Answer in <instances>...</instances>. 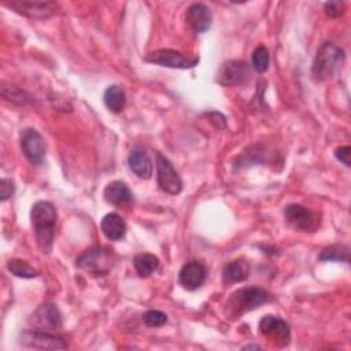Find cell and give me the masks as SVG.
I'll list each match as a JSON object with an SVG mask.
<instances>
[{
  "instance_id": "6",
  "label": "cell",
  "mask_w": 351,
  "mask_h": 351,
  "mask_svg": "<svg viewBox=\"0 0 351 351\" xmlns=\"http://www.w3.org/2000/svg\"><path fill=\"white\" fill-rule=\"evenodd\" d=\"M156 180L159 188L169 195H178L182 191V180L167 158L156 154Z\"/></svg>"
},
{
  "instance_id": "14",
  "label": "cell",
  "mask_w": 351,
  "mask_h": 351,
  "mask_svg": "<svg viewBox=\"0 0 351 351\" xmlns=\"http://www.w3.org/2000/svg\"><path fill=\"white\" fill-rule=\"evenodd\" d=\"M206 276H207V271L204 265L197 261H191L181 267L178 274V281L185 289L195 291L203 285Z\"/></svg>"
},
{
  "instance_id": "19",
  "label": "cell",
  "mask_w": 351,
  "mask_h": 351,
  "mask_svg": "<svg viewBox=\"0 0 351 351\" xmlns=\"http://www.w3.org/2000/svg\"><path fill=\"white\" fill-rule=\"evenodd\" d=\"M250 265L245 259H234L228 262L222 270V280L225 284H236L248 278Z\"/></svg>"
},
{
  "instance_id": "30",
  "label": "cell",
  "mask_w": 351,
  "mask_h": 351,
  "mask_svg": "<svg viewBox=\"0 0 351 351\" xmlns=\"http://www.w3.org/2000/svg\"><path fill=\"white\" fill-rule=\"evenodd\" d=\"M244 348H259L258 346H254V344H251V346H245Z\"/></svg>"
},
{
  "instance_id": "7",
  "label": "cell",
  "mask_w": 351,
  "mask_h": 351,
  "mask_svg": "<svg viewBox=\"0 0 351 351\" xmlns=\"http://www.w3.org/2000/svg\"><path fill=\"white\" fill-rule=\"evenodd\" d=\"M19 341L22 346L36 350H64L67 344L60 336H56L51 332L27 329L21 333Z\"/></svg>"
},
{
  "instance_id": "29",
  "label": "cell",
  "mask_w": 351,
  "mask_h": 351,
  "mask_svg": "<svg viewBox=\"0 0 351 351\" xmlns=\"http://www.w3.org/2000/svg\"><path fill=\"white\" fill-rule=\"evenodd\" d=\"M14 189H15L14 184L10 180L3 178L0 181V197H1V200H7L8 197H11V195L14 193Z\"/></svg>"
},
{
  "instance_id": "2",
  "label": "cell",
  "mask_w": 351,
  "mask_h": 351,
  "mask_svg": "<svg viewBox=\"0 0 351 351\" xmlns=\"http://www.w3.org/2000/svg\"><path fill=\"white\" fill-rule=\"evenodd\" d=\"M344 51L336 43H325L317 51L311 74L317 81H328L336 77L344 64Z\"/></svg>"
},
{
  "instance_id": "23",
  "label": "cell",
  "mask_w": 351,
  "mask_h": 351,
  "mask_svg": "<svg viewBox=\"0 0 351 351\" xmlns=\"http://www.w3.org/2000/svg\"><path fill=\"white\" fill-rule=\"evenodd\" d=\"M8 270L16 276V277H21V278H34L38 276L37 270L33 269L27 262L22 261V259H11L7 265Z\"/></svg>"
},
{
  "instance_id": "28",
  "label": "cell",
  "mask_w": 351,
  "mask_h": 351,
  "mask_svg": "<svg viewBox=\"0 0 351 351\" xmlns=\"http://www.w3.org/2000/svg\"><path fill=\"white\" fill-rule=\"evenodd\" d=\"M350 155H351V148L348 145L337 147L335 149V156L347 167H350Z\"/></svg>"
},
{
  "instance_id": "1",
  "label": "cell",
  "mask_w": 351,
  "mask_h": 351,
  "mask_svg": "<svg viewBox=\"0 0 351 351\" xmlns=\"http://www.w3.org/2000/svg\"><path fill=\"white\" fill-rule=\"evenodd\" d=\"M32 226L36 241L43 254H49L55 239V226L58 213L55 206L47 200H38L32 206L30 211Z\"/></svg>"
},
{
  "instance_id": "22",
  "label": "cell",
  "mask_w": 351,
  "mask_h": 351,
  "mask_svg": "<svg viewBox=\"0 0 351 351\" xmlns=\"http://www.w3.org/2000/svg\"><path fill=\"white\" fill-rule=\"evenodd\" d=\"M319 261H340V262H350V248L346 244H332L325 247L319 256Z\"/></svg>"
},
{
  "instance_id": "5",
  "label": "cell",
  "mask_w": 351,
  "mask_h": 351,
  "mask_svg": "<svg viewBox=\"0 0 351 351\" xmlns=\"http://www.w3.org/2000/svg\"><path fill=\"white\" fill-rule=\"evenodd\" d=\"M27 321L33 326V329L37 330L53 333L62 328V315L59 308L53 303H43L41 306H38Z\"/></svg>"
},
{
  "instance_id": "3",
  "label": "cell",
  "mask_w": 351,
  "mask_h": 351,
  "mask_svg": "<svg viewBox=\"0 0 351 351\" xmlns=\"http://www.w3.org/2000/svg\"><path fill=\"white\" fill-rule=\"evenodd\" d=\"M273 296L263 288L259 287H243L233 292L226 303L228 317L237 318L247 311L256 308L261 304L270 302Z\"/></svg>"
},
{
  "instance_id": "26",
  "label": "cell",
  "mask_w": 351,
  "mask_h": 351,
  "mask_svg": "<svg viewBox=\"0 0 351 351\" xmlns=\"http://www.w3.org/2000/svg\"><path fill=\"white\" fill-rule=\"evenodd\" d=\"M143 321L147 326H151V328H156V326H162L163 324H166L167 321V317L165 313L159 311V310H148L144 317H143Z\"/></svg>"
},
{
  "instance_id": "24",
  "label": "cell",
  "mask_w": 351,
  "mask_h": 351,
  "mask_svg": "<svg viewBox=\"0 0 351 351\" xmlns=\"http://www.w3.org/2000/svg\"><path fill=\"white\" fill-rule=\"evenodd\" d=\"M1 96L5 100L12 101L15 104H26L30 101V97L27 96V93H25L21 88L14 85H7L5 82H1Z\"/></svg>"
},
{
  "instance_id": "15",
  "label": "cell",
  "mask_w": 351,
  "mask_h": 351,
  "mask_svg": "<svg viewBox=\"0 0 351 351\" xmlns=\"http://www.w3.org/2000/svg\"><path fill=\"white\" fill-rule=\"evenodd\" d=\"M186 22L195 33H204L211 26V11L203 3H193L185 14Z\"/></svg>"
},
{
  "instance_id": "9",
  "label": "cell",
  "mask_w": 351,
  "mask_h": 351,
  "mask_svg": "<svg viewBox=\"0 0 351 351\" xmlns=\"http://www.w3.org/2000/svg\"><path fill=\"white\" fill-rule=\"evenodd\" d=\"M21 148L26 159L40 166L45 159V143L41 134L36 129H25L21 134Z\"/></svg>"
},
{
  "instance_id": "11",
  "label": "cell",
  "mask_w": 351,
  "mask_h": 351,
  "mask_svg": "<svg viewBox=\"0 0 351 351\" xmlns=\"http://www.w3.org/2000/svg\"><path fill=\"white\" fill-rule=\"evenodd\" d=\"M250 78V67L244 60H228L225 62L217 75V81L221 85L232 86L244 84Z\"/></svg>"
},
{
  "instance_id": "12",
  "label": "cell",
  "mask_w": 351,
  "mask_h": 351,
  "mask_svg": "<svg viewBox=\"0 0 351 351\" xmlns=\"http://www.w3.org/2000/svg\"><path fill=\"white\" fill-rule=\"evenodd\" d=\"M259 332L261 335L280 346H285L289 341L288 324L276 315H265L259 321Z\"/></svg>"
},
{
  "instance_id": "21",
  "label": "cell",
  "mask_w": 351,
  "mask_h": 351,
  "mask_svg": "<svg viewBox=\"0 0 351 351\" xmlns=\"http://www.w3.org/2000/svg\"><path fill=\"white\" fill-rule=\"evenodd\" d=\"M133 265L140 277H149L159 267V259L152 254H138L133 259Z\"/></svg>"
},
{
  "instance_id": "16",
  "label": "cell",
  "mask_w": 351,
  "mask_h": 351,
  "mask_svg": "<svg viewBox=\"0 0 351 351\" xmlns=\"http://www.w3.org/2000/svg\"><path fill=\"white\" fill-rule=\"evenodd\" d=\"M128 165L129 169L140 178L148 180L152 176V162L141 147H134L128 156Z\"/></svg>"
},
{
  "instance_id": "4",
  "label": "cell",
  "mask_w": 351,
  "mask_h": 351,
  "mask_svg": "<svg viewBox=\"0 0 351 351\" xmlns=\"http://www.w3.org/2000/svg\"><path fill=\"white\" fill-rule=\"evenodd\" d=\"M115 263V258L112 252L104 247L93 245L88 250H85L75 261V266L85 273L100 277L106 276L111 271L112 266Z\"/></svg>"
},
{
  "instance_id": "20",
  "label": "cell",
  "mask_w": 351,
  "mask_h": 351,
  "mask_svg": "<svg viewBox=\"0 0 351 351\" xmlns=\"http://www.w3.org/2000/svg\"><path fill=\"white\" fill-rule=\"evenodd\" d=\"M103 100L106 107L111 111V112H121L125 107L126 103V96L125 92L121 86L118 85H110L107 86V89L104 90L103 95Z\"/></svg>"
},
{
  "instance_id": "17",
  "label": "cell",
  "mask_w": 351,
  "mask_h": 351,
  "mask_svg": "<svg viewBox=\"0 0 351 351\" xmlns=\"http://www.w3.org/2000/svg\"><path fill=\"white\" fill-rule=\"evenodd\" d=\"M104 199L107 203L112 206H128L133 203V193L130 192L129 186L123 181H111L104 188Z\"/></svg>"
},
{
  "instance_id": "13",
  "label": "cell",
  "mask_w": 351,
  "mask_h": 351,
  "mask_svg": "<svg viewBox=\"0 0 351 351\" xmlns=\"http://www.w3.org/2000/svg\"><path fill=\"white\" fill-rule=\"evenodd\" d=\"M284 217L292 228L299 230H313L317 226L315 215L308 208L296 203L285 206Z\"/></svg>"
},
{
  "instance_id": "27",
  "label": "cell",
  "mask_w": 351,
  "mask_h": 351,
  "mask_svg": "<svg viewBox=\"0 0 351 351\" xmlns=\"http://www.w3.org/2000/svg\"><path fill=\"white\" fill-rule=\"evenodd\" d=\"M324 10L328 16L337 18L344 12V3L343 1H328L324 4Z\"/></svg>"
},
{
  "instance_id": "25",
  "label": "cell",
  "mask_w": 351,
  "mask_h": 351,
  "mask_svg": "<svg viewBox=\"0 0 351 351\" xmlns=\"http://www.w3.org/2000/svg\"><path fill=\"white\" fill-rule=\"evenodd\" d=\"M252 67L255 71L258 73H265L269 67V62H270V58H269V52L266 49V47L263 45H259L254 49L252 52Z\"/></svg>"
},
{
  "instance_id": "18",
  "label": "cell",
  "mask_w": 351,
  "mask_h": 351,
  "mask_svg": "<svg viewBox=\"0 0 351 351\" xmlns=\"http://www.w3.org/2000/svg\"><path fill=\"white\" fill-rule=\"evenodd\" d=\"M100 229L103 234L111 241H118L126 234V223L123 218L115 213H110L103 217L100 222Z\"/></svg>"
},
{
  "instance_id": "10",
  "label": "cell",
  "mask_w": 351,
  "mask_h": 351,
  "mask_svg": "<svg viewBox=\"0 0 351 351\" xmlns=\"http://www.w3.org/2000/svg\"><path fill=\"white\" fill-rule=\"evenodd\" d=\"M5 5L15 10L16 12L36 19H44L52 16L58 11V4L52 1H21V0H12V1H4Z\"/></svg>"
},
{
  "instance_id": "8",
  "label": "cell",
  "mask_w": 351,
  "mask_h": 351,
  "mask_svg": "<svg viewBox=\"0 0 351 351\" xmlns=\"http://www.w3.org/2000/svg\"><path fill=\"white\" fill-rule=\"evenodd\" d=\"M144 60L170 69H192L199 63V58H189L174 49H156L148 53Z\"/></svg>"
}]
</instances>
